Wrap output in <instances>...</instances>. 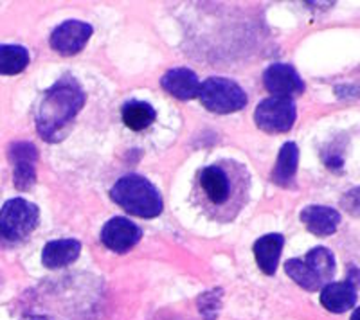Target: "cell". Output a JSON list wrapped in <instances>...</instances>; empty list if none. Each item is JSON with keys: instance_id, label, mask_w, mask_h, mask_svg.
<instances>
[{"instance_id": "cell-7", "label": "cell", "mask_w": 360, "mask_h": 320, "mask_svg": "<svg viewBox=\"0 0 360 320\" xmlns=\"http://www.w3.org/2000/svg\"><path fill=\"white\" fill-rule=\"evenodd\" d=\"M265 88L272 94V98L292 99L304 92L303 78L297 74V70L288 63H274L265 70L263 74Z\"/></svg>"}, {"instance_id": "cell-21", "label": "cell", "mask_w": 360, "mask_h": 320, "mask_svg": "<svg viewBox=\"0 0 360 320\" xmlns=\"http://www.w3.org/2000/svg\"><path fill=\"white\" fill-rule=\"evenodd\" d=\"M221 308V290H211L198 297V312L205 320H214Z\"/></svg>"}, {"instance_id": "cell-14", "label": "cell", "mask_w": 360, "mask_h": 320, "mask_svg": "<svg viewBox=\"0 0 360 320\" xmlns=\"http://www.w3.org/2000/svg\"><path fill=\"white\" fill-rule=\"evenodd\" d=\"M82 252V243L78 239H54L44 246L41 263L45 268L56 270L74 263Z\"/></svg>"}, {"instance_id": "cell-1", "label": "cell", "mask_w": 360, "mask_h": 320, "mask_svg": "<svg viewBox=\"0 0 360 320\" xmlns=\"http://www.w3.org/2000/svg\"><path fill=\"white\" fill-rule=\"evenodd\" d=\"M250 193V175L236 160H220L197 173L191 201L211 222H233L245 207Z\"/></svg>"}, {"instance_id": "cell-18", "label": "cell", "mask_w": 360, "mask_h": 320, "mask_svg": "<svg viewBox=\"0 0 360 320\" xmlns=\"http://www.w3.org/2000/svg\"><path fill=\"white\" fill-rule=\"evenodd\" d=\"M155 117V108L150 103H144V101H128L123 107L124 124L134 132H141V130H146L148 126H152Z\"/></svg>"}, {"instance_id": "cell-23", "label": "cell", "mask_w": 360, "mask_h": 320, "mask_svg": "<svg viewBox=\"0 0 360 320\" xmlns=\"http://www.w3.org/2000/svg\"><path fill=\"white\" fill-rule=\"evenodd\" d=\"M352 320H356V313H353V316H352Z\"/></svg>"}, {"instance_id": "cell-3", "label": "cell", "mask_w": 360, "mask_h": 320, "mask_svg": "<svg viewBox=\"0 0 360 320\" xmlns=\"http://www.w3.org/2000/svg\"><path fill=\"white\" fill-rule=\"evenodd\" d=\"M110 198L128 214L137 218H157L162 213L159 189L141 175H124L110 189Z\"/></svg>"}, {"instance_id": "cell-17", "label": "cell", "mask_w": 360, "mask_h": 320, "mask_svg": "<svg viewBox=\"0 0 360 320\" xmlns=\"http://www.w3.org/2000/svg\"><path fill=\"white\" fill-rule=\"evenodd\" d=\"M285 272L288 274L290 279H294L295 284L303 288V290H308V292H317L324 286V281L321 279L319 272L315 270L314 265L304 259H288L285 263Z\"/></svg>"}, {"instance_id": "cell-9", "label": "cell", "mask_w": 360, "mask_h": 320, "mask_svg": "<svg viewBox=\"0 0 360 320\" xmlns=\"http://www.w3.org/2000/svg\"><path fill=\"white\" fill-rule=\"evenodd\" d=\"M13 162V184L18 191H27L37 182L38 153L31 142H17L9 148Z\"/></svg>"}, {"instance_id": "cell-12", "label": "cell", "mask_w": 360, "mask_h": 320, "mask_svg": "<svg viewBox=\"0 0 360 320\" xmlns=\"http://www.w3.org/2000/svg\"><path fill=\"white\" fill-rule=\"evenodd\" d=\"M321 304L328 312L344 313L355 308L356 304V286L353 281L342 283H328L321 288Z\"/></svg>"}, {"instance_id": "cell-10", "label": "cell", "mask_w": 360, "mask_h": 320, "mask_svg": "<svg viewBox=\"0 0 360 320\" xmlns=\"http://www.w3.org/2000/svg\"><path fill=\"white\" fill-rule=\"evenodd\" d=\"M141 236H143L141 227H137L134 222L123 216H115L108 220L107 225L101 230L103 245L117 252V254H124L130 248H134L141 241Z\"/></svg>"}, {"instance_id": "cell-6", "label": "cell", "mask_w": 360, "mask_h": 320, "mask_svg": "<svg viewBox=\"0 0 360 320\" xmlns=\"http://www.w3.org/2000/svg\"><path fill=\"white\" fill-rule=\"evenodd\" d=\"M297 110L292 99L266 98L256 107L254 121L259 130L266 133H287L292 130Z\"/></svg>"}, {"instance_id": "cell-11", "label": "cell", "mask_w": 360, "mask_h": 320, "mask_svg": "<svg viewBox=\"0 0 360 320\" xmlns=\"http://www.w3.org/2000/svg\"><path fill=\"white\" fill-rule=\"evenodd\" d=\"M160 85L169 95L180 99V101H189V99L198 98V92H200L198 76L191 69H186V67L168 70L160 79Z\"/></svg>"}, {"instance_id": "cell-15", "label": "cell", "mask_w": 360, "mask_h": 320, "mask_svg": "<svg viewBox=\"0 0 360 320\" xmlns=\"http://www.w3.org/2000/svg\"><path fill=\"white\" fill-rule=\"evenodd\" d=\"M283 245H285V238L281 234L262 236L258 241L254 243V258H256V263L262 268L263 274H276L279 258H281Z\"/></svg>"}, {"instance_id": "cell-16", "label": "cell", "mask_w": 360, "mask_h": 320, "mask_svg": "<svg viewBox=\"0 0 360 320\" xmlns=\"http://www.w3.org/2000/svg\"><path fill=\"white\" fill-rule=\"evenodd\" d=\"M299 149L295 142H285L278 155L274 169H272V182L281 187H290L294 184L295 173H297Z\"/></svg>"}, {"instance_id": "cell-4", "label": "cell", "mask_w": 360, "mask_h": 320, "mask_svg": "<svg viewBox=\"0 0 360 320\" xmlns=\"http://www.w3.org/2000/svg\"><path fill=\"white\" fill-rule=\"evenodd\" d=\"M202 105L213 114H233L247 105V94L236 81L227 78H209L198 92Z\"/></svg>"}, {"instance_id": "cell-22", "label": "cell", "mask_w": 360, "mask_h": 320, "mask_svg": "<svg viewBox=\"0 0 360 320\" xmlns=\"http://www.w3.org/2000/svg\"><path fill=\"white\" fill-rule=\"evenodd\" d=\"M20 320H49L47 316H41V315H29V316H24V319Z\"/></svg>"}, {"instance_id": "cell-5", "label": "cell", "mask_w": 360, "mask_h": 320, "mask_svg": "<svg viewBox=\"0 0 360 320\" xmlns=\"http://www.w3.org/2000/svg\"><path fill=\"white\" fill-rule=\"evenodd\" d=\"M40 209L25 198H11L0 209V236L9 241H22L38 225Z\"/></svg>"}, {"instance_id": "cell-8", "label": "cell", "mask_w": 360, "mask_h": 320, "mask_svg": "<svg viewBox=\"0 0 360 320\" xmlns=\"http://www.w3.org/2000/svg\"><path fill=\"white\" fill-rule=\"evenodd\" d=\"M92 36V25L82 20H67L51 34V47L63 56L78 54Z\"/></svg>"}, {"instance_id": "cell-20", "label": "cell", "mask_w": 360, "mask_h": 320, "mask_svg": "<svg viewBox=\"0 0 360 320\" xmlns=\"http://www.w3.org/2000/svg\"><path fill=\"white\" fill-rule=\"evenodd\" d=\"M304 258L310 261L315 267V270L319 272L321 279L324 281V284L332 283L333 275H335V258L326 246H317V248H311Z\"/></svg>"}, {"instance_id": "cell-2", "label": "cell", "mask_w": 360, "mask_h": 320, "mask_svg": "<svg viewBox=\"0 0 360 320\" xmlns=\"http://www.w3.org/2000/svg\"><path fill=\"white\" fill-rule=\"evenodd\" d=\"M85 92L72 76L58 79L45 92L37 114V130L47 142H58L85 105Z\"/></svg>"}, {"instance_id": "cell-13", "label": "cell", "mask_w": 360, "mask_h": 320, "mask_svg": "<svg viewBox=\"0 0 360 320\" xmlns=\"http://www.w3.org/2000/svg\"><path fill=\"white\" fill-rule=\"evenodd\" d=\"M301 222L307 225L311 234L332 236L340 223L339 211L326 206H308L301 211Z\"/></svg>"}, {"instance_id": "cell-19", "label": "cell", "mask_w": 360, "mask_h": 320, "mask_svg": "<svg viewBox=\"0 0 360 320\" xmlns=\"http://www.w3.org/2000/svg\"><path fill=\"white\" fill-rule=\"evenodd\" d=\"M29 65V53L22 46H0V74L15 76Z\"/></svg>"}]
</instances>
